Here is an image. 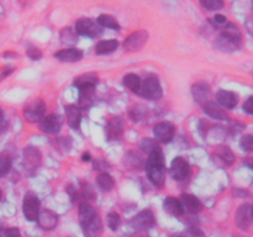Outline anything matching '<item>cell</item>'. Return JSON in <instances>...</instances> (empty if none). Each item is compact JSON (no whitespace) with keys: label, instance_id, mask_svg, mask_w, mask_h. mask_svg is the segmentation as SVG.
Listing matches in <instances>:
<instances>
[{"label":"cell","instance_id":"cell-1","mask_svg":"<svg viewBox=\"0 0 253 237\" xmlns=\"http://www.w3.org/2000/svg\"><path fill=\"white\" fill-rule=\"evenodd\" d=\"M79 222L85 237H101L103 222L96 210L88 202H82L78 207Z\"/></svg>","mask_w":253,"mask_h":237},{"label":"cell","instance_id":"cell-2","mask_svg":"<svg viewBox=\"0 0 253 237\" xmlns=\"http://www.w3.org/2000/svg\"><path fill=\"white\" fill-rule=\"evenodd\" d=\"M146 172H147L148 179L151 180L155 187L162 188L166 182V163H165V156H163L162 150L157 148L153 151L151 155H148L147 160H146Z\"/></svg>","mask_w":253,"mask_h":237},{"label":"cell","instance_id":"cell-3","mask_svg":"<svg viewBox=\"0 0 253 237\" xmlns=\"http://www.w3.org/2000/svg\"><path fill=\"white\" fill-rule=\"evenodd\" d=\"M242 35L235 24L227 22L220 36L215 40V47L221 52H234L241 44Z\"/></svg>","mask_w":253,"mask_h":237},{"label":"cell","instance_id":"cell-4","mask_svg":"<svg viewBox=\"0 0 253 237\" xmlns=\"http://www.w3.org/2000/svg\"><path fill=\"white\" fill-rule=\"evenodd\" d=\"M137 94L148 100H160L163 96V90L158 77L155 74H150L143 80H141V86Z\"/></svg>","mask_w":253,"mask_h":237},{"label":"cell","instance_id":"cell-5","mask_svg":"<svg viewBox=\"0 0 253 237\" xmlns=\"http://www.w3.org/2000/svg\"><path fill=\"white\" fill-rule=\"evenodd\" d=\"M40 206L41 202L35 193H26L22 201V212L27 221H36L40 214Z\"/></svg>","mask_w":253,"mask_h":237},{"label":"cell","instance_id":"cell-6","mask_svg":"<svg viewBox=\"0 0 253 237\" xmlns=\"http://www.w3.org/2000/svg\"><path fill=\"white\" fill-rule=\"evenodd\" d=\"M103 27L98 24L96 21H94L93 19H89V17H84V19H79L76 22V30L74 31L77 34L82 35V36H88V37H98L100 36L101 32H103Z\"/></svg>","mask_w":253,"mask_h":237},{"label":"cell","instance_id":"cell-7","mask_svg":"<svg viewBox=\"0 0 253 237\" xmlns=\"http://www.w3.org/2000/svg\"><path fill=\"white\" fill-rule=\"evenodd\" d=\"M46 104L42 99H36L32 103L27 104L24 109V116L29 122H40L44 118Z\"/></svg>","mask_w":253,"mask_h":237},{"label":"cell","instance_id":"cell-8","mask_svg":"<svg viewBox=\"0 0 253 237\" xmlns=\"http://www.w3.org/2000/svg\"><path fill=\"white\" fill-rule=\"evenodd\" d=\"M170 175L177 182H183L190 175V165L183 157H175L170 163Z\"/></svg>","mask_w":253,"mask_h":237},{"label":"cell","instance_id":"cell-9","mask_svg":"<svg viewBox=\"0 0 253 237\" xmlns=\"http://www.w3.org/2000/svg\"><path fill=\"white\" fill-rule=\"evenodd\" d=\"M148 40V32L146 30H138V31L132 32L128 37H126L125 42H124V47L126 51L135 52L140 51L143 46L146 44Z\"/></svg>","mask_w":253,"mask_h":237},{"label":"cell","instance_id":"cell-10","mask_svg":"<svg viewBox=\"0 0 253 237\" xmlns=\"http://www.w3.org/2000/svg\"><path fill=\"white\" fill-rule=\"evenodd\" d=\"M175 127L172 122L168 121H162V122L156 123L153 127V135L157 141H161L163 143H168L174 138Z\"/></svg>","mask_w":253,"mask_h":237},{"label":"cell","instance_id":"cell-11","mask_svg":"<svg viewBox=\"0 0 253 237\" xmlns=\"http://www.w3.org/2000/svg\"><path fill=\"white\" fill-rule=\"evenodd\" d=\"M153 225H155V216L151 210H142L131 220V226L135 231H145Z\"/></svg>","mask_w":253,"mask_h":237},{"label":"cell","instance_id":"cell-12","mask_svg":"<svg viewBox=\"0 0 253 237\" xmlns=\"http://www.w3.org/2000/svg\"><path fill=\"white\" fill-rule=\"evenodd\" d=\"M24 167L26 170H36V168L41 164L42 155L39 148L29 146L24 150Z\"/></svg>","mask_w":253,"mask_h":237},{"label":"cell","instance_id":"cell-13","mask_svg":"<svg viewBox=\"0 0 253 237\" xmlns=\"http://www.w3.org/2000/svg\"><path fill=\"white\" fill-rule=\"evenodd\" d=\"M125 128V121L120 116H114L109 118L105 126V132L109 140H119L123 136Z\"/></svg>","mask_w":253,"mask_h":237},{"label":"cell","instance_id":"cell-14","mask_svg":"<svg viewBox=\"0 0 253 237\" xmlns=\"http://www.w3.org/2000/svg\"><path fill=\"white\" fill-rule=\"evenodd\" d=\"M62 118L59 115H48L44 116L40 121V130L49 135H57L61 131Z\"/></svg>","mask_w":253,"mask_h":237},{"label":"cell","instance_id":"cell-15","mask_svg":"<svg viewBox=\"0 0 253 237\" xmlns=\"http://www.w3.org/2000/svg\"><path fill=\"white\" fill-rule=\"evenodd\" d=\"M251 206L249 204H242L237 209L235 215V222L240 230H247L251 226Z\"/></svg>","mask_w":253,"mask_h":237},{"label":"cell","instance_id":"cell-16","mask_svg":"<svg viewBox=\"0 0 253 237\" xmlns=\"http://www.w3.org/2000/svg\"><path fill=\"white\" fill-rule=\"evenodd\" d=\"M203 110L207 114L209 118H215V120L220 121H227L229 120V115H227L226 111L221 108L217 103H214V101L209 100L205 104H203Z\"/></svg>","mask_w":253,"mask_h":237},{"label":"cell","instance_id":"cell-17","mask_svg":"<svg viewBox=\"0 0 253 237\" xmlns=\"http://www.w3.org/2000/svg\"><path fill=\"white\" fill-rule=\"evenodd\" d=\"M192 94L194 100L203 105L207 101H209L210 95H211V89H210L209 84L205 83V81H198L192 86Z\"/></svg>","mask_w":253,"mask_h":237},{"label":"cell","instance_id":"cell-18","mask_svg":"<svg viewBox=\"0 0 253 237\" xmlns=\"http://www.w3.org/2000/svg\"><path fill=\"white\" fill-rule=\"evenodd\" d=\"M216 101L222 109H234L239 103V96L236 93L230 90H219L216 93Z\"/></svg>","mask_w":253,"mask_h":237},{"label":"cell","instance_id":"cell-19","mask_svg":"<svg viewBox=\"0 0 253 237\" xmlns=\"http://www.w3.org/2000/svg\"><path fill=\"white\" fill-rule=\"evenodd\" d=\"M37 221H39L41 229L53 230L58 224V215L51 210H42V211H40Z\"/></svg>","mask_w":253,"mask_h":237},{"label":"cell","instance_id":"cell-20","mask_svg":"<svg viewBox=\"0 0 253 237\" xmlns=\"http://www.w3.org/2000/svg\"><path fill=\"white\" fill-rule=\"evenodd\" d=\"M95 100V86H86L79 89L78 108L82 110H88Z\"/></svg>","mask_w":253,"mask_h":237},{"label":"cell","instance_id":"cell-21","mask_svg":"<svg viewBox=\"0 0 253 237\" xmlns=\"http://www.w3.org/2000/svg\"><path fill=\"white\" fill-rule=\"evenodd\" d=\"M54 58L58 59L59 62H67V63H73V62H78L83 58V52L78 48H64L61 51L56 52L53 54Z\"/></svg>","mask_w":253,"mask_h":237},{"label":"cell","instance_id":"cell-22","mask_svg":"<svg viewBox=\"0 0 253 237\" xmlns=\"http://www.w3.org/2000/svg\"><path fill=\"white\" fill-rule=\"evenodd\" d=\"M66 111V118H67V123L69 125V127L74 128V130H78L81 127L82 122V111L81 109L77 105H67L64 108Z\"/></svg>","mask_w":253,"mask_h":237},{"label":"cell","instance_id":"cell-23","mask_svg":"<svg viewBox=\"0 0 253 237\" xmlns=\"http://www.w3.org/2000/svg\"><path fill=\"white\" fill-rule=\"evenodd\" d=\"M124 163L130 169H141V168L145 167L146 160L137 151H128L124 157Z\"/></svg>","mask_w":253,"mask_h":237},{"label":"cell","instance_id":"cell-24","mask_svg":"<svg viewBox=\"0 0 253 237\" xmlns=\"http://www.w3.org/2000/svg\"><path fill=\"white\" fill-rule=\"evenodd\" d=\"M180 202H182L183 207L185 210H188L189 212H193V214H197V212H200L203 210L202 201L195 195L183 194Z\"/></svg>","mask_w":253,"mask_h":237},{"label":"cell","instance_id":"cell-25","mask_svg":"<svg viewBox=\"0 0 253 237\" xmlns=\"http://www.w3.org/2000/svg\"><path fill=\"white\" fill-rule=\"evenodd\" d=\"M163 206H165L166 211L168 214L173 215V216H182L184 214V207H183L180 200L175 199L173 197L166 198L165 202H163Z\"/></svg>","mask_w":253,"mask_h":237},{"label":"cell","instance_id":"cell-26","mask_svg":"<svg viewBox=\"0 0 253 237\" xmlns=\"http://www.w3.org/2000/svg\"><path fill=\"white\" fill-rule=\"evenodd\" d=\"M214 156L216 157V159H219L224 165H232L235 163V160H236L234 152H232L227 146H219V147L215 150Z\"/></svg>","mask_w":253,"mask_h":237},{"label":"cell","instance_id":"cell-27","mask_svg":"<svg viewBox=\"0 0 253 237\" xmlns=\"http://www.w3.org/2000/svg\"><path fill=\"white\" fill-rule=\"evenodd\" d=\"M99 81V77L96 73H84L76 77L74 85L78 89L86 88V86H95Z\"/></svg>","mask_w":253,"mask_h":237},{"label":"cell","instance_id":"cell-28","mask_svg":"<svg viewBox=\"0 0 253 237\" xmlns=\"http://www.w3.org/2000/svg\"><path fill=\"white\" fill-rule=\"evenodd\" d=\"M96 185H98L100 192L109 193L115 187V180H114V178L109 173L103 172L96 177Z\"/></svg>","mask_w":253,"mask_h":237},{"label":"cell","instance_id":"cell-29","mask_svg":"<svg viewBox=\"0 0 253 237\" xmlns=\"http://www.w3.org/2000/svg\"><path fill=\"white\" fill-rule=\"evenodd\" d=\"M119 47L118 40H106V41H99L95 44V53L96 54H109L115 51Z\"/></svg>","mask_w":253,"mask_h":237},{"label":"cell","instance_id":"cell-30","mask_svg":"<svg viewBox=\"0 0 253 237\" xmlns=\"http://www.w3.org/2000/svg\"><path fill=\"white\" fill-rule=\"evenodd\" d=\"M124 85L133 93H137L141 86V79L137 74L128 73L124 77Z\"/></svg>","mask_w":253,"mask_h":237},{"label":"cell","instance_id":"cell-31","mask_svg":"<svg viewBox=\"0 0 253 237\" xmlns=\"http://www.w3.org/2000/svg\"><path fill=\"white\" fill-rule=\"evenodd\" d=\"M96 22H98L101 27H108V29L116 30V31H119V30L121 29L118 20H116L114 16H111V15L101 14L100 16L98 17V20H96Z\"/></svg>","mask_w":253,"mask_h":237},{"label":"cell","instance_id":"cell-32","mask_svg":"<svg viewBox=\"0 0 253 237\" xmlns=\"http://www.w3.org/2000/svg\"><path fill=\"white\" fill-rule=\"evenodd\" d=\"M140 148L142 150V152L147 153V155H151L153 151L160 148V146H158V143L156 142V140H153V138L143 137L142 140L140 141Z\"/></svg>","mask_w":253,"mask_h":237},{"label":"cell","instance_id":"cell-33","mask_svg":"<svg viewBox=\"0 0 253 237\" xmlns=\"http://www.w3.org/2000/svg\"><path fill=\"white\" fill-rule=\"evenodd\" d=\"M61 40L63 43L74 44L78 41V37H77V32L74 31V30H72L71 27H67V29L62 30Z\"/></svg>","mask_w":253,"mask_h":237},{"label":"cell","instance_id":"cell-34","mask_svg":"<svg viewBox=\"0 0 253 237\" xmlns=\"http://www.w3.org/2000/svg\"><path fill=\"white\" fill-rule=\"evenodd\" d=\"M146 113H147V108L145 105H142V104H136V105H133L130 109V118L133 121H140L145 116Z\"/></svg>","mask_w":253,"mask_h":237},{"label":"cell","instance_id":"cell-35","mask_svg":"<svg viewBox=\"0 0 253 237\" xmlns=\"http://www.w3.org/2000/svg\"><path fill=\"white\" fill-rule=\"evenodd\" d=\"M11 168V158L7 153H0V177H4Z\"/></svg>","mask_w":253,"mask_h":237},{"label":"cell","instance_id":"cell-36","mask_svg":"<svg viewBox=\"0 0 253 237\" xmlns=\"http://www.w3.org/2000/svg\"><path fill=\"white\" fill-rule=\"evenodd\" d=\"M199 4L209 11H215L224 7V2L221 0H200Z\"/></svg>","mask_w":253,"mask_h":237},{"label":"cell","instance_id":"cell-37","mask_svg":"<svg viewBox=\"0 0 253 237\" xmlns=\"http://www.w3.org/2000/svg\"><path fill=\"white\" fill-rule=\"evenodd\" d=\"M121 224V216L118 214V212L113 211L108 215V226L110 227V230L113 231H116L119 229Z\"/></svg>","mask_w":253,"mask_h":237},{"label":"cell","instance_id":"cell-38","mask_svg":"<svg viewBox=\"0 0 253 237\" xmlns=\"http://www.w3.org/2000/svg\"><path fill=\"white\" fill-rule=\"evenodd\" d=\"M240 146L246 152H253V133H247L240 140Z\"/></svg>","mask_w":253,"mask_h":237},{"label":"cell","instance_id":"cell-39","mask_svg":"<svg viewBox=\"0 0 253 237\" xmlns=\"http://www.w3.org/2000/svg\"><path fill=\"white\" fill-rule=\"evenodd\" d=\"M26 54L32 59V61H39L42 57L41 49L37 48V47H29L26 51Z\"/></svg>","mask_w":253,"mask_h":237},{"label":"cell","instance_id":"cell-40","mask_svg":"<svg viewBox=\"0 0 253 237\" xmlns=\"http://www.w3.org/2000/svg\"><path fill=\"white\" fill-rule=\"evenodd\" d=\"M183 237H205V234L198 227H189L183 235Z\"/></svg>","mask_w":253,"mask_h":237},{"label":"cell","instance_id":"cell-41","mask_svg":"<svg viewBox=\"0 0 253 237\" xmlns=\"http://www.w3.org/2000/svg\"><path fill=\"white\" fill-rule=\"evenodd\" d=\"M0 237H21V232L16 227H10V229L4 230Z\"/></svg>","mask_w":253,"mask_h":237},{"label":"cell","instance_id":"cell-42","mask_svg":"<svg viewBox=\"0 0 253 237\" xmlns=\"http://www.w3.org/2000/svg\"><path fill=\"white\" fill-rule=\"evenodd\" d=\"M244 111L246 114H249V115H252L253 116V96H250V98H247V100L244 103Z\"/></svg>","mask_w":253,"mask_h":237},{"label":"cell","instance_id":"cell-43","mask_svg":"<svg viewBox=\"0 0 253 237\" xmlns=\"http://www.w3.org/2000/svg\"><path fill=\"white\" fill-rule=\"evenodd\" d=\"M12 72H14V67H10V66L4 67V68L0 71V80H4L6 77H9L10 74L12 73Z\"/></svg>","mask_w":253,"mask_h":237},{"label":"cell","instance_id":"cell-44","mask_svg":"<svg viewBox=\"0 0 253 237\" xmlns=\"http://www.w3.org/2000/svg\"><path fill=\"white\" fill-rule=\"evenodd\" d=\"M214 22L216 25H226L227 24V19H226V16H224V15L216 14L214 16Z\"/></svg>","mask_w":253,"mask_h":237},{"label":"cell","instance_id":"cell-45","mask_svg":"<svg viewBox=\"0 0 253 237\" xmlns=\"http://www.w3.org/2000/svg\"><path fill=\"white\" fill-rule=\"evenodd\" d=\"M7 127H9V122L5 120L4 116H0V135L4 133L7 130Z\"/></svg>","mask_w":253,"mask_h":237},{"label":"cell","instance_id":"cell-46","mask_svg":"<svg viewBox=\"0 0 253 237\" xmlns=\"http://www.w3.org/2000/svg\"><path fill=\"white\" fill-rule=\"evenodd\" d=\"M246 27L249 30V32H251L253 35V16H250L246 21Z\"/></svg>","mask_w":253,"mask_h":237},{"label":"cell","instance_id":"cell-47","mask_svg":"<svg viewBox=\"0 0 253 237\" xmlns=\"http://www.w3.org/2000/svg\"><path fill=\"white\" fill-rule=\"evenodd\" d=\"M82 160H83V162H90L91 160L90 153H84V155L82 156Z\"/></svg>","mask_w":253,"mask_h":237},{"label":"cell","instance_id":"cell-48","mask_svg":"<svg viewBox=\"0 0 253 237\" xmlns=\"http://www.w3.org/2000/svg\"><path fill=\"white\" fill-rule=\"evenodd\" d=\"M251 217H252V220H253V205L251 206Z\"/></svg>","mask_w":253,"mask_h":237},{"label":"cell","instance_id":"cell-49","mask_svg":"<svg viewBox=\"0 0 253 237\" xmlns=\"http://www.w3.org/2000/svg\"><path fill=\"white\" fill-rule=\"evenodd\" d=\"M1 198H2V192L0 190V200H1Z\"/></svg>","mask_w":253,"mask_h":237},{"label":"cell","instance_id":"cell-50","mask_svg":"<svg viewBox=\"0 0 253 237\" xmlns=\"http://www.w3.org/2000/svg\"><path fill=\"white\" fill-rule=\"evenodd\" d=\"M0 116H2V113H1V109H0Z\"/></svg>","mask_w":253,"mask_h":237},{"label":"cell","instance_id":"cell-51","mask_svg":"<svg viewBox=\"0 0 253 237\" xmlns=\"http://www.w3.org/2000/svg\"><path fill=\"white\" fill-rule=\"evenodd\" d=\"M172 237H183V236H179V235H177V236H172Z\"/></svg>","mask_w":253,"mask_h":237}]
</instances>
